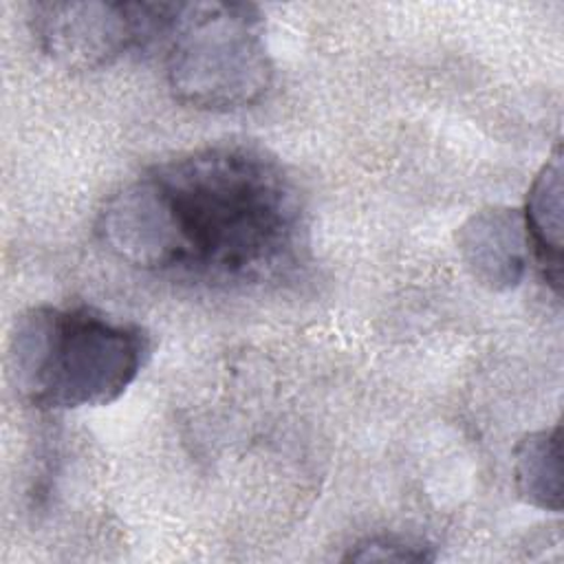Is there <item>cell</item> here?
<instances>
[{
	"label": "cell",
	"instance_id": "obj_4",
	"mask_svg": "<svg viewBox=\"0 0 564 564\" xmlns=\"http://www.w3.org/2000/svg\"><path fill=\"white\" fill-rule=\"evenodd\" d=\"M181 2H35L40 51L68 70H97L167 40Z\"/></svg>",
	"mask_w": 564,
	"mask_h": 564
},
{
	"label": "cell",
	"instance_id": "obj_2",
	"mask_svg": "<svg viewBox=\"0 0 564 564\" xmlns=\"http://www.w3.org/2000/svg\"><path fill=\"white\" fill-rule=\"evenodd\" d=\"M145 330L79 306H31L9 337V372L18 394L40 410H75L117 401L141 372Z\"/></svg>",
	"mask_w": 564,
	"mask_h": 564
},
{
	"label": "cell",
	"instance_id": "obj_5",
	"mask_svg": "<svg viewBox=\"0 0 564 564\" xmlns=\"http://www.w3.org/2000/svg\"><path fill=\"white\" fill-rule=\"evenodd\" d=\"M456 247L471 278L489 291L516 289L529 267V236L520 209L485 207L456 231Z\"/></svg>",
	"mask_w": 564,
	"mask_h": 564
},
{
	"label": "cell",
	"instance_id": "obj_7",
	"mask_svg": "<svg viewBox=\"0 0 564 564\" xmlns=\"http://www.w3.org/2000/svg\"><path fill=\"white\" fill-rule=\"evenodd\" d=\"M518 496L538 509L562 511V427L527 434L513 449Z\"/></svg>",
	"mask_w": 564,
	"mask_h": 564
},
{
	"label": "cell",
	"instance_id": "obj_8",
	"mask_svg": "<svg viewBox=\"0 0 564 564\" xmlns=\"http://www.w3.org/2000/svg\"><path fill=\"white\" fill-rule=\"evenodd\" d=\"M348 562H430L434 560V553L430 546L414 544L401 538H368L366 542H359L350 553L344 557Z\"/></svg>",
	"mask_w": 564,
	"mask_h": 564
},
{
	"label": "cell",
	"instance_id": "obj_3",
	"mask_svg": "<svg viewBox=\"0 0 564 564\" xmlns=\"http://www.w3.org/2000/svg\"><path fill=\"white\" fill-rule=\"evenodd\" d=\"M165 42L167 86L187 108L240 110L271 88L264 20L249 2H181Z\"/></svg>",
	"mask_w": 564,
	"mask_h": 564
},
{
	"label": "cell",
	"instance_id": "obj_6",
	"mask_svg": "<svg viewBox=\"0 0 564 564\" xmlns=\"http://www.w3.org/2000/svg\"><path fill=\"white\" fill-rule=\"evenodd\" d=\"M529 247L542 278L560 295L562 291V150L560 145L535 174L522 212Z\"/></svg>",
	"mask_w": 564,
	"mask_h": 564
},
{
	"label": "cell",
	"instance_id": "obj_1",
	"mask_svg": "<svg viewBox=\"0 0 564 564\" xmlns=\"http://www.w3.org/2000/svg\"><path fill=\"white\" fill-rule=\"evenodd\" d=\"M304 229L302 198L286 170L236 143L152 165L97 216V236L119 260L209 284H260L286 273Z\"/></svg>",
	"mask_w": 564,
	"mask_h": 564
}]
</instances>
